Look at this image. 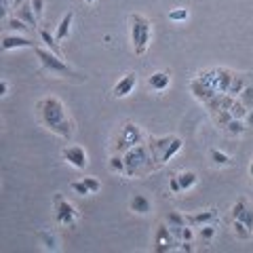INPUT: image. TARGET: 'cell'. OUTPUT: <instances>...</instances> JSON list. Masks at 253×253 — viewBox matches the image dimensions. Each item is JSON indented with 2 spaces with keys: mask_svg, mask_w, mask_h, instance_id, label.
<instances>
[{
  "mask_svg": "<svg viewBox=\"0 0 253 253\" xmlns=\"http://www.w3.org/2000/svg\"><path fill=\"white\" fill-rule=\"evenodd\" d=\"M83 179H84L86 188L91 190V194H95V192H99V190H101V181L97 177H83Z\"/></svg>",
  "mask_w": 253,
  "mask_h": 253,
  "instance_id": "cell-34",
  "label": "cell"
},
{
  "mask_svg": "<svg viewBox=\"0 0 253 253\" xmlns=\"http://www.w3.org/2000/svg\"><path fill=\"white\" fill-rule=\"evenodd\" d=\"M152 41V23L144 15H131V42L137 55H144Z\"/></svg>",
  "mask_w": 253,
  "mask_h": 253,
  "instance_id": "cell-3",
  "label": "cell"
},
{
  "mask_svg": "<svg viewBox=\"0 0 253 253\" xmlns=\"http://www.w3.org/2000/svg\"><path fill=\"white\" fill-rule=\"evenodd\" d=\"M41 41H42L46 46H49L51 51H55L57 55H61V51H59V44H57L59 41H57V38H55V36H51L46 30H41Z\"/></svg>",
  "mask_w": 253,
  "mask_h": 253,
  "instance_id": "cell-27",
  "label": "cell"
},
{
  "mask_svg": "<svg viewBox=\"0 0 253 253\" xmlns=\"http://www.w3.org/2000/svg\"><path fill=\"white\" fill-rule=\"evenodd\" d=\"M169 84H171V74L165 72V70H158V72H154L152 76L148 78V86H150L152 91H156V93L167 91Z\"/></svg>",
  "mask_w": 253,
  "mask_h": 253,
  "instance_id": "cell-13",
  "label": "cell"
},
{
  "mask_svg": "<svg viewBox=\"0 0 253 253\" xmlns=\"http://www.w3.org/2000/svg\"><path fill=\"white\" fill-rule=\"evenodd\" d=\"M245 125H247L249 129H253V110H249L247 116H245Z\"/></svg>",
  "mask_w": 253,
  "mask_h": 253,
  "instance_id": "cell-39",
  "label": "cell"
},
{
  "mask_svg": "<svg viewBox=\"0 0 253 253\" xmlns=\"http://www.w3.org/2000/svg\"><path fill=\"white\" fill-rule=\"evenodd\" d=\"M131 211L137 213V215H146V213L152 211V203H150L148 196L144 194H135L131 199Z\"/></svg>",
  "mask_w": 253,
  "mask_h": 253,
  "instance_id": "cell-16",
  "label": "cell"
},
{
  "mask_svg": "<svg viewBox=\"0 0 253 253\" xmlns=\"http://www.w3.org/2000/svg\"><path fill=\"white\" fill-rule=\"evenodd\" d=\"M125 156V165H126V177H141V175H148L150 171H154L158 165L152 158L148 150V144H139L135 148L126 150L123 154Z\"/></svg>",
  "mask_w": 253,
  "mask_h": 253,
  "instance_id": "cell-2",
  "label": "cell"
},
{
  "mask_svg": "<svg viewBox=\"0 0 253 253\" xmlns=\"http://www.w3.org/2000/svg\"><path fill=\"white\" fill-rule=\"evenodd\" d=\"M209 156H211V161L217 165V167H228L232 161H230V156H228L226 152H219V150H211L209 152Z\"/></svg>",
  "mask_w": 253,
  "mask_h": 253,
  "instance_id": "cell-26",
  "label": "cell"
},
{
  "mask_svg": "<svg viewBox=\"0 0 253 253\" xmlns=\"http://www.w3.org/2000/svg\"><path fill=\"white\" fill-rule=\"evenodd\" d=\"M188 9H184V6H177V9H173L169 11V21H175V23H181V21H186L188 19Z\"/></svg>",
  "mask_w": 253,
  "mask_h": 253,
  "instance_id": "cell-29",
  "label": "cell"
},
{
  "mask_svg": "<svg viewBox=\"0 0 253 253\" xmlns=\"http://www.w3.org/2000/svg\"><path fill=\"white\" fill-rule=\"evenodd\" d=\"M181 146H184V141H181L179 137H173V139H171V144H169L167 148H165V152L161 154V165H165V163H169V161H171V158H173V156H175V154L179 152V150H181Z\"/></svg>",
  "mask_w": 253,
  "mask_h": 253,
  "instance_id": "cell-18",
  "label": "cell"
},
{
  "mask_svg": "<svg viewBox=\"0 0 253 253\" xmlns=\"http://www.w3.org/2000/svg\"><path fill=\"white\" fill-rule=\"evenodd\" d=\"M241 219L245 221V226H247L249 230L253 232V211H251V209H247V211H245V215H243Z\"/></svg>",
  "mask_w": 253,
  "mask_h": 253,
  "instance_id": "cell-37",
  "label": "cell"
},
{
  "mask_svg": "<svg viewBox=\"0 0 253 253\" xmlns=\"http://www.w3.org/2000/svg\"><path fill=\"white\" fill-rule=\"evenodd\" d=\"M177 179L181 184V190H192L199 184V177H196L194 171H181V173H177Z\"/></svg>",
  "mask_w": 253,
  "mask_h": 253,
  "instance_id": "cell-19",
  "label": "cell"
},
{
  "mask_svg": "<svg viewBox=\"0 0 253 253\" xmlns=\"http://www.w3.org/2000/svg\"><path fill=\"white\" fill-rule=\"evenodd\" d=\"M171 139L173 137H169V135H165V137H152V139H150L148 150H150V154H152V158L156 161L158 167H161V154L165 152V148L171 144Z\"/></svg>",
  "mask_w": 253,
  "mask_h": 253,
  "instance_id": "cell-14",
  "label": "cell"
},
{
  "mask_svg": "<svg viewBox=\"0 0 253 253\" xmlns=\"http://www.w3.org/2000/svg\"><path fill=\"white\" fill-rule=\"evenodd\" d=\"M110 169H112L114 173H121V175H125L126 173V165H125V156L121 152H116L110 156Z\"/></svg>",
  "mask_w": 253,
  "mask_h": 253,
  "instance_id": "cell-23",
  "label": "cell"
},
{
  "mask_svg": "<svg viewBox=\"0 0 253 253\" xmlns=\"http://www.w3.org/2000/svg\"><path fill=\"white\" fill-rule=\"evenodd\" d=\"M55 217L61 226H74L76 221V209L70 205L66 199H63V194H55Z\"/></svg>",
  "mask_w": 253,
  "mask_h": 253,
  "instance_id": "cell-7",
  "label": "cell"
},
{
  "mask_svg": "<svg viewBox=\"0 0 253 253\" xmlns=\"http://www.w3.org/2000/svg\"><path fill=\"white\" fill-rule=\"evenodd\" d=\"M84 2H86V4H93V2H95V0H84Z\"/></svg>",
  "mask_w": 253,
  "mask_h": 253,
  "instance_id": "cell-40",
  "label": "cell"
},
{
  "mask_svg": "<svg viewBox=\"0 0 253 253\" xmlns=\"http://www.w3.org/2000/svg\"><path fill=\"white\" fill-rule=\"evenodd\" d=\"M217 219V209H207V211H199V213H190L186 215V221L192 228H201L205 224H213Z\"/></svg>",
  "mask_w": 253,
  "mask_h": 253,
  "instance_id": "cell-12",
  "label": "cell"
},
{
  "mask_svg": "<svg viewBox=\"0 0 253 253\" xmlns=\"http://www.w3.org/2000/svg\"><path fill=\"white\" fill-rule=\"evenodd\" d=\"M0 49L2 51H13V49H34V42L26 36L19 34H4L2 42H0Z\"/></svg>",
  "mask_w": 253,
  "mask_h": 253,
  "instance_id": "cell-10",
  "label": "cell"
},
{
  "mask_svg": "<svg viewBox=\"0 0 253 253\" xmlns=\"http://www.w3.org/2000/svg\"><path fill=\"white\" fill-rule=\"evenodd\" d=\"M232 228H234V234H236V239H241V241H249L251 239V230L247 226H245V221L243 219H232Z\"/></svg>",
  "mask_w": 253,
  "mask_h": 253,
  "instance_id": "cell-21",
  "label": "cell"
},
{
  "mask_svg": "<svg viewBox=\"0 0 253 253\" xmlns=\"http://www.w3.org/2000/svg\"><path fill=\"white\" fill-rule=\"evenodd\" d=\"M4 28H9V30H15V32H26L30 26L23 19H19L17 15H15V17H9L4 21Z\"/></svg>",
  "mask_w": 253,
  "mask_h": 253,
  "instance_id": "cell-28",
  "label": "cell"
},
{
  "mask_svg": "<svg viewBox=\"0 0 253 253\" xmlns=\"http://www.w3.org/2000/svg\"><path fill=\"white\" fill-rule=\"evenodd\" d=\"M72 21H74V13L68 11V13L61 17V21H59L57 32H55V38H57V41H66V38H68L70 28H72Z\"/></svg>",
  "mask_w": 253,
  "mask_h": 253,
  "instance_id": "cell-17",
  "label": "cell"
},
{
  "mask_svg": "<svg viewBox=\"0 0 253 253\" xmlns=\"http://www.w3.org/2000/svg\"><path fill=\"white\" fill-rule=\"evenodd\" d=\"M190 93H192L199 101H203V104H207V101H211L213 97H215V95H219L217 91H213L209 84H205L199 76H196L194 81L190 83Z\"/></svg>",
  "mask_w": 253,
  "mask_h": 253,
  "instance_id": "cell-11",
  "label": "cell"
},
{
  "mask_svg": "<svg viewBox=\"0 0 253 253\" xmlns=\"http://www.w3.org/2000/svg\"><path fill=\"white\" fill-rule=\"evenodd\" d=\"M70 190H72L74 194H78V196H86V194H91V190L86 188L84 179H81V181H72V184H70Z\"/></svg>",
  "mask_w": 253,
  "mask_h": 253,
  "instance_id": "cell-31",
  "label": "cell"
},
{
  "mask_svg": "<svg viewBox=\"0 0 253 253\" xmlns=\"http://www.w3.org/2000/svg\"><path fill=\"white\" fill-rule=\"evenodd\" d=\"M15 15H17L19 19H23V21H26L30 28H36V23H38V17H36L34 9H32V0H28L26 4H21L19 9H15Z\"/></svg>",
  "mask_w": 253,
  "mask_h": 253,
  "instance_id": "cell-15",
  "label": "cell"
},
{
  "mask_svg": "<svg viewBox=\"0 0 253 253\" xmlns=\"http://www.w3.org/2000/svg\"><path fill=\"white\" fill-rule=\"evenodd\" d=\"M169 190L173 194H181L184 190H181V184H179V179H177V175H171L169 177Z\"/></svg>",
  "mask_w": 253,
  "mask_h": 253,
  "instance_id": "cell-35",
  "label": "cell"
},
{
  "mask_svg": "<svg viewBox=\"0 0 253 253\" xmlns=\"http://www.w3.org/2000/svg\"><path fill=\"white\" fill-rule=\"evenodd\" d=\"M245 86H247L245 84V78L239 76V74H234L230 86H228V95H230V97H239V95L245 91Z\"/></svg>",
  "mask_w": 253,
  "mask_h": 253,
  "instance_id": "cell-22",
  "label": "cell"
},
{
  "mask_svg": "<svg viewBox=\"0 0 253 253\" xmlns=\"http://www.w3.org/2000/svg\"><path fill=\"white\" fill-rule=\"evenodd\" d=\"M167 226L169 228H184V226H188L186 215H181V213H177V211H171L169 217H167Z\"/></svg>",
  "mask_w": 253,
  "mask_h": 253,
  "instance_id": "cell-25",
  "label": "cell"
},
{
  "mask_svg": "<svg viewBox=\"0 0 253 253\" xmlns=\"http://www.w3.org/2000/svg\"><path fill=\"white\" fill-rule=\"evenodd\" d=\"M32 9H34L36 17L41 19V17H42V13H44V0H32Z\"/></svg>",
  "mask_w": 253,
  "mask_h": 253,
  "instance_id": "cell-36",
  "label": "cell"
},
{
  "mask_svg": "<svg viewBox=\"0 0 253 253\" xmlns=\"http://www.w3.org/2000/svg\"><path fill=\"white\" fill-rule=\"evenodd\" d=\"M38 116H41L42 125L49 131H53L55 135H59L61 139H70L74 135V125L66 114V106L61 104L57 97H44L36 104Z\"/></svg>",
  "mask_w": 253,
  "mask_h": 253,
  "instance_id": "cell-1",
  "label": "cell"
},
{
  "mask_svg": "<svg viewBox=\"0 0 253 253\" xmlns=\"http://www.w3.org/2000/svg\"><path fill=\"white\" fill-rule=\"evenodd\" d=\"M247 129H249V126L245 125V121H241V118H232V121L226 125V129H224V131L228 133V135L236 137V135H243V133L247 131Z\"/></svg>",
  "mask_w": 253,
  "mask_h": 253,
  "instance_id": "cell-20",
  "label": "cell"
},
{
  "mask_svg": "<svg viewBox=\"0 0 253 253\" xmlns=\"http://www.w3.org/2000/svg\"><path fill=\"white\" fill-rule=\"evenodd\" d=\"M177 249V239L173 236V232L169 230L167 224H161L156 228L154 234V251L156 253H169Z\"/></svg>",
  "mask_w": 253,
  "mask_h": 253,
  "instance_id": "cell-6",
  "label": "cell"
},
{
  "mask_svg": "<svg viewBox=\"0 0 253 253\" xmlns=\"http://www.w3.org/2000/svg\"><path fill=\"white\" fill-rule=\"evenodd\" d=\"M239 99H241L249 110H253V86H245V91L239 95Z\"/></svg>",
  "mask_w": 253,
  "mask_h": 253,
  "instance_id": "cell-32",
  "label": "cell"
},
{
  "mask_svg": "<svg viewBox=\"0 0 253 253\" xmlns=\"http://www.w3.org/2000/svg\"><path fill=\"white\" fill-rule=\"evenodd\" d=\"M135 84H137V74L135 72H129V74H125L121 81H118L114 84V89H112V95L116 99H123L126 97V95H131L133 89H135Z\"/></svg>",
  "mask_w": 253,
  "mask_h": 253,
  "instance_id": "cell-9",
  "label": "cell"
},
{
  "mask_svg": "<svg viewBox=\"0 0 253 253\" xmlns=\"http://www.w3.org/2000/svg\"><path fill=\"white\" fill-rule=\"evenodd\" d=\"M199 236L203 241H211L213 236H215V228H213V224H205L199 228Z\"/></svg>",
  "mask_w": 253,
  "mask_h": 253,
  "instance_id": "cell-33",
  "label": "cell"
},
{
  "mask_svg": "<svg viewBox=\"0 0 253 253\" xmlns=\"http://www.w3.org/2000/svg\"><path fill=\"white\" fill-rule=\"evenodd\" d=\"M247 209H249V207H247V201H245V199H239V201L234 203V207H232V219H241Z\"/></svg>",
  "mask_w": 253,
  "mask_h": 253,
  "instance_id": "cell-30",
  "label": "cell"
},
{
  "mask_svg": "<svg viewBox=\"0 0 253 253\" xmlns=\"http://www.w3.org/2000/svg\"><path fill=\"white\" fill-rule=\"evenodd\" d=\"M6 93H9V81L2 78V81H0V97H4Z\"/></svg>",
  "mask_w": 253,
  "mask_h": 253,
  "instance_id": "cell-38",
  "label": "cell"
},
{
  "mask_svg": "<svg viewBox=\"0 0 253 253\" xmlns=\"http://www.w3.org/2000/svg\"><path fill=\"white\" fill-rule=\"evenodd\" d=\"M63 158L68 161V165H72L74 169H84L89 165V156H86L84 148L81 146H66L63 148Z\"/></svg>",
  "mask_w": 253,
  "mask_h": 253,
  "instance_id": "cell-8",
  "label": "cell"
},
{
  "mask_svg": "<svg viewBox=\"0 0 253 253\" xmlns=\"http://www.w3.org/2000/svg\"><path fill=\"white\" fill-rule=\"evenodd\" d=\"M139 144H144V133H141V129L135 123H125L123 131H121V137H118V141H116V152L125 154L126 150L135 148Z\"/></svg>",
  "mask_w": 253,
  "mask_h": 253,
  "instance_id": "cell-5",
  "label": "cell"
},
{
  "mask_svg": "<svg viewBox=\"0 0 253 253\" xmlns=\"http://www.w3.org/2000/svg\"><path fill=\"white\" fill-rule=\"evenodd\" d=\"M38 241H41V245L46 251H55V249H57V239H55L51 232H38Z\"/></svg>",
  "mask_w": 253,
  "mask_h": 253,
  "instance_id": "cell-24",
  "label": "cell"
},
{
  "mask_svg": "<svg viewBox=\"0 0 253 253\" xmlns=\"http://www.w3.org/2000/svg\"><path fill=\"white\" fill-rule=\"evenodd\" d=\"M34 53H36L38 61H41V66L46 70V72H51V74H59V76H68V74H72V70H70V66L61 59V55H57L55 51H51V49H41V46H34Z\"/></svg>",
  "mask_w": 253,
  "mask_h": 253,
  "instance_id": "cell-4",
  "label": "cell"
}]
</instances>
